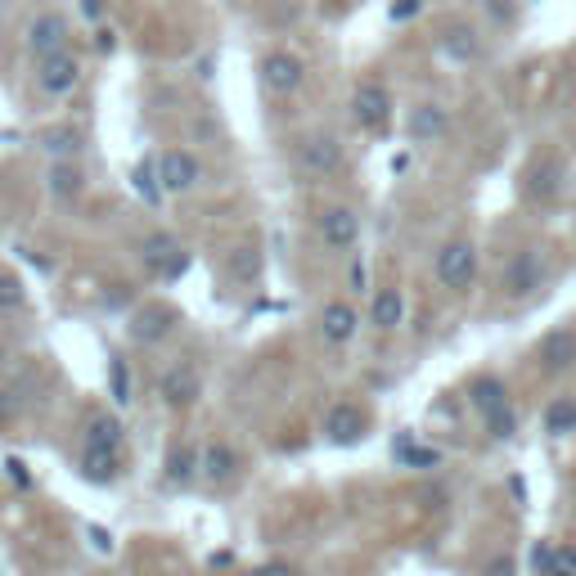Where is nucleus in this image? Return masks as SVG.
Listing matches in <instances>:
<instances>
[{
    "mask_svg": "<svg viewBox=\"0 0 576 576\" xmlns=\"http://www.w3.org/2000/svg\"><path fill=\"white\" fill-rule=\"evenodd\" d=\"M477 275V248L468 239H450L441 243L437 252V284L450 288V293H464Z\"/></svg>",
    "mask_w": 576,
    "mask_h": 576,
    "instance_id": "f257e3e1",
    "label": "nucleus"
},
{
    "mask_svg": "<svg viewBox=\"0 0 576 576\" xmlns=\"http://www.w3.org/2000/svg\"><path fill=\"white\" fill-rule=\"evenodd\" d=\"M153 167H158L162 194H189V189L198 185V176H203V171H198V162L189 158L185 149H167L158 162H153Z\"/></svg>",
    "mask_w": 576,
    "mask_h": 576,
    "instance_id": "f03ea898",
    "label": "nucleus"
},
{
    "mask_svg": "<svg viewBox=\"0 0 576 576\" xmlns=\"http://www.w3.org/2000/svg\"><path fill=\"white\" fill-rule=\"evenodd\" d=\"M351 117H356V126H365V131H383L387 117H392V99H387V90L378 86V81L356 86V95H351Z\"/></svg>",
    "mask_w": 576,
    "mask_h": 576,
    "instance_id": "7ed1b4c3",
    "label": "nucleus"
},
{
    "mask_svg": "<svg viewBox=\"0 0 576 576\" xmlns=\"http://www.w3.org/2000/svg\"><path fill=\"white\" fill-rule=\"evenodd\" d=\"M158 396L171 405V410H185V405H194L198 396H203V383H198V374L185 365V360H176L171 369H162V378H158Z\"/></svg>",
    "mask_w": 576,
    "mask_h": 576,
    "instance_id": "20e7f679",
    "label": "nucleus"
},
{
    "mask_svg": "<svg viewBox=\"0 0 576 576\" xmlns=\"http://www.w3.org/2000/svg\"><path fill=\"white\" fill-rule=\"evenodd\" d=\"M239 450L230 446V441H212V446H203V455H198V477H203L207 486H230L234 477H239Z\"/></svg>",
    "mask_w": 576,
    "mask_h": 576,
    "instance_id": "39448f33",
    "label": "nucleus"
},
{
    "mask_svg": "<svg viewBox=\"0 0 576 576\" xmlns=\"http://www.w3.org/2000/svg\"><path fill=\"white\" fill-rule=\"evenodd\" d=\"M63 45H68V23H63L59 14H36L32 27H27V50L45 63V59H54V54H68Z\"/></svg>",
    "mask_w": 576,
    "mask_h": 576,
    "instance_id": "423d86ee",
    "label": "nucleus"
},
{
    "mask_svg": "<svg viewBox=\"0 0 576 576\" xmlns=\"http://www.w3.org/2000/svg\"><path fill=\"white\" fill-rule=\"evenodd\" d=\"M540 279H545V257H540L536 248L518 252V257L504 266V293L509 297H527L540 288Z\"/></svg>",
    "mask_w": 576,
    "mask_h": 576,
    "instance_id": "0eeeda50",
    "label": "nucleus"
},
{
    "mask_svg": "<svg viewBox=\"0 0 576 576\" xmlns=\"http://www.w3.org/2000/svg\"><path fill=\"white\" fill-rule=\"evenodd\" d=\"M320 239L329 252H351L360 239V216L351 212V207H329V212L320 216Z\"/></svg>",
    "mask_w": 576,
    "mask_h": 576,
    "instance_id": "6e6552de",
    "label": "nucleus"
},
{
    "mask_svg": "<svg viewBox=\"0 0 576 576\" xmlns=\"http://www.w3.org/2000/svg\"><path fill=\"white\" fill-rule=\"evenodd\" d=\"M171 324H176V311H171V306H162V302H149V306H140V311H135L131 338L140 342V347H158V342L171 333Z\"/></svg>",
    "mask_w": 576,
    "mask_h": 576,
    "instance_id": "1a4fd4ad",
    "label": "nucleus"
},
{
    "mask_svg": "<svg viewBox=\"0 0 576 576\" xmlns=\"http://www.w3.org/2000/svg\"><path fill=\"white\" fill-rule=\"evenodd\" d=\"M306 68L297 54H266V63H261V81H266V90H275V95H293L297 86H302Z\"/></svg>",
    "mask_w": 576,
    "mask_h": 576,
    "instance_id": "9d476101",
    "label": "nucleus"
},
{
    "mask_svg": "<svg viewBox=\"0 0 576 576\" xmlns=\"http://www.w3.org/2000/svg\"><path fill=\"white\" fill-rule=\"evenodd\" d=\"M144 261H149V270H158L162 279H176L180 270L189 266V257L176 248L171 234H149V239H144Z\"/></svg>",
    "mask_w": 576,
    "mask_h": 576,
    "instance_id": "9b49d317",
    "label": "nucleus"
},
{
    "mask_svg": "<svg viewBox=\"0 0 576 576\" xmlns=\"http://www.w3.org/2000/svg\"><path fill=\"white\" fill-rule=\"evenodd\" d=\"M522 189H527V198H536V203H549V198H558V189H563V167H558L554 158H536L527 167V176H522Z\"/></svg>",
    "mask_w": 576,
    "mask_h": 576,
    "instance_id": "f8f14e48",
    "label": "nucleus"
},
{
    "mask_svg": "<svg viewBox=\"0 0 576 576\" xmlns=\"http://www.w3.org/2000/svg\"><path fill=\"white\" fill-rule=\"evenodd\" d=\"M365 414H360V405H351V401H342V405H333L329 410V419H324V432H329V441H338V446H351V441H360L365 437Z\"/></svg>",
    "mask_w": 576,
    "mask_h": 576,
    "instance_id": "ddd939ff",
    "label": "nucleus"
},
{
    "mask_svg": "<svg viewBox=\"0 0 576 576\" xmlns=\"http://www.w3.org/2000/svg\"><path fill=\"white\" fill-rule=\"evenodd\" d=\"M446 126H450V117H446V108H441V104H419V108H410V117H405V131H410L414 144L441 140Z\"/></svg>",
    "mask_w": 576,
    "mask_h": 576,
    "instance_id": "4468645a",
    "label": "nucleus"
},
{
    "mask_svg": "<svg viewBox=\"0 0 576 576\" xmlns=\"http://www.w3.org/2000/svg\"><path fill=\"white\" fill-rule=\"evenodd\" d=\"M540 365L545 374H567L576 369V329H558L540 342Z\"/></svg>",
    "mask_w": 576,
    "mask_h": 576,
    "instance_id": "2eb2a0df",
    "label": "nucleus"
},
{
    "mask_svg": "<svg viewBox=\"0 0 576 576\" xmlns=\"http://www.w3.org/2000/svg\"><path fill=\"white\" fill-rule=\"evenodd\" d=\"M77 77H81V68H77V59L72 54H54V59H45L41 63V72H36V81H41V90L45 95H68L72 86H77Z\"/></svg>",
    "mask_w": 576,
    "mask_h": 576,
    "instance_id": "dca6fc26",
    "label": "nucleus"
},
{
    "mask_svg": "<svg viewBox=\"0 0 576 576\" xmlns=\"http://www.w3.org/2000/svg\"><path fill=\"white\" fill-rule=\"evenodd\" d=\"M369 324L383 329V333L401 329V324H405V293H401V288H378L374 302H369Z\"/></svg>",
    "mask_w": 576,
    "mask_h": 576,
    "instance_id": "f3484780",
    "label": "nucleus"
},
{
    "mask_svg": "<svg viewBox=\"0 0 576 576\" xmlns=\"http://www.w3.org/2000/svg\"><path fill=\"white\" fill-rule=\"evenodd\" d=\"M320 333H324V342H333V347H342V342H351L356 338V306L351 302H329L324 306V315H320Z\"/></svg>",
    "mask_w": 576,
    "mask_h": 576,
    "instance_id": "a211bd4d",
    "label": "nucleus"
},
{
    "mask_svg": "<svg viewBox=\"0 0 576 576\" xmlns=\"http://www.w3.org/2000/svg\"><path fill=\"white\" fill-rule=\"evenodd\" d=\"M122 441H126V428H122V419L117 414H90V423H86V450H122Z\"/></svg>",
    "mask_w": 576,
    "mask_h": 576,
    "instance_id": "6ab92c4d",
    "label": "nucleus"
},
{
    "mask_svg": "<svg viewBox=\"0 0 576 576\" xmlns=\"http://www.w3.org/2000/svg\"><path fill=\"white\" fill-rule=\"evenodd\" d=\"M468 401H473V410L482 414H495V410H504V405H513L509 401V387L500 383L495 374H482V378H473V387H468Z\"/></svg>",
    "mask_w": 576,
    "mask_h": 576,
    "instance_id": "aec40b11",
    "label": "nucleus"
},
{
    "mask_svg": "<svg viewBox=\"0 0 576 576\" xmlns=\"http://www.w3.org/2000/svg\"><path fill=\"white\" fill-rule=\"evenodd\" d=\"M297 158H302L306 171H333L342 162V144L333 140V135H315V140L302 144V153H297Z\"/></svg>",
    "mask_w": 576,
    "mask_h": 576,
    "instance_id": "412c9836",
    "label": "nucleus"
},
{
    "mask_svg": "<svg viewBox=\"0 0 576 576\" xmlns=\"http://www.w3.org/2000/svg\"><path fill=\"white\" fill-rule=\"evenodd\" d=\"M117 473H122V455H113V450H86L81 455V477L95 486H108L117 482Z\"/></svg>",
    "mask_w": 576,
    "mask_h": 576,
    "instance_id": "4be33fe9",
    "label": "nucleus"
},
{
    "mask_svg": "<svg viewBox=\"0 0 576 576\" xmlns=\"http://www.w3.org/2000/svg\"><path fill=\"white\" fill-rule=\"evenodd\" d=\"M477 50H482V41H477L473 27H446V32H441V54H446V59L468 63V59H477Z\"/></svg>",
    "mask_w": 576,
    "mask_h": 576,
    "instance_id": "5701e85b",
    "label": "nucleus"
},
{
    "mask_svg": "<svg viewBox=\"0 0 576 576\" xmlns=\"http://www.w3.org/2000/svg\"><path fill=\"white\" fill-rule=\"evenodd\" d=\"M162 477H167L171 486H185L198 477V450L194 446H176L167 455V464H162Z\"/></svg>",
    "mask_w": 576,
    "mask_h": 576,
    "instance_id": "b1692460",
    "label": "nucleus"
},
{
    "mask_svg": "<svg viewBox=\"0 0 576 576\" xmlns=\"http://www.w3.org/2000/svg\"><path fill=\"white\" fill-rule=\"evenodd\" d=\"M108 396H113V405H131L135 401V378H131V369H126L122 356L108 360Z\"/></svg>",
    "mask_w": 576,
    "mask_h": 576,
    "instance_id": "393cba45",
    "label": "nucleus"
},
{
    "mask_svg": "<svg viewBox=\"0 0 576 576\" xmlns=\"http://www.w3.org/2000/svg\"><path fill=\"white\" fill-rule=\"evenodd\" d=\"M545 432L549 437H567V432H576V401L572 396H558V401L545 410Z\"/></svg>",
    "mask_w": 576,
    "mask_h": 576,
    "instance_id": "a878e982",
    "label": "nucleus"
},
{
    "mask_svg": "<svg viewBox=\"0 0 576 576\" xmlns=\"http://www.w3.org/2000/svg\"><path fill=\"white\" fill-rule=\"evenodd\" d=\"M540 576H576V545H549L545 563L536 567Z\"/></svg>",
    "mask_w": 576,
    "mask_h": 576,
    "instance_id": "bb28decb",
    "label": "nucleus"
},
{
    "mask_svg": "<svg viewBox=\"0 0 576 576\" xmlns=\"http://www.w3.org/2000/svg\"><path fill=\"white\" fill-rule=\"evenodd\" d=\"M50 194L54 198H72V194H81V171L72 167V162H54L50 167Z\"/></svg>",
    "mask_w": 576,
    "mask_h": 576,
    "instance_id": "cd10ccee",
    "label": "nucleus"
},
{
    "mask_svg": "<svg viewBox=\"0 0 576 576\" xmlns=\"http://www.w3.org/2000/svg\"><path fill=\"white\" fill-rule=\"evenodd\" d=\"M396 459H401L405 468H441V450L410 446V441H396Z\"/></svg>",
    "mask_w": 576,
    "mask_h": 576,
    "instance_id": "c85d7f7f",
    "label": "nucleus"
},
{
    "mask_svg": "<svg viewBox=\"0 0 576 576\" xmlns=\"http://www.w3.org/2000/svg\"><path fill=\"white\" fill-rule=\"evenodd\" d=\"M131 185H135V194H140L144 203H158V198H162V185H158V167H153V162H140V167L131 171Z\"/></svg>",
    "mask_w": 576,
    "mask_h": 576,
    "instance_id": "c756f323",
    "label": "nucleus"
},
{
    "mask_svg": "<svg viewBox=\"0 0 576 576\" xmlns=\"http://www.w3.org/2000/svg\"><path fill=\"white\" fill-rule=\"evenodd\" d=\"M45 149H50V158H72L81 149V135L72 126H59V131L45 135Z\"/></svg>",
    "mask_w": 576,
    "mask_h": 576,
    "instance_id": "7c9ffc66",
    "label": "nucleus"
},
{
    "mask_svg": "<svg viewBox=\"0 0 576 576\" xmlns=\"http://www.w3.org/2000/svg\"><path fill=\"white\" fill-rule=\"evenodd\" d=\"M486 432H491L495 441H509L513 432H518V410H513V405H504V410H495V414H486Z\"/></svg>",
    "mask_w": 576,
    "mask_h": 576,
    "instance_id": "2f4dec72",
    "label": "nucleus"
},
{
    "mask_svg": "<svg viewBox=\"0 0 576 576\" xmlns=\"http://www.w3.org/2000/svg\"><path fill=\"white\" fill-rule=\"evenodd\" d=\"M23 306V279L0 270V311H18Z\"/></svg>",
    "mask_w": 576,
    "mask_h": 576,
    "instance_id": "473e14b6",
    "label": "nucleus"
},
{
    "mask_svg": "<svg viewBox=\"0 0 576 576\" xmlns=\"http://www.w3.org/2000/svg\"><path fill=\"white\" fill-rule=\"evenodd\" d=\"M482 576H518V558H513L509 549H500V554H491V558H486Z\"/></svg>",
    "mask_w": 576,
    "mask_h": 576,
    "instance_id": "72a5a7b5",
    "label": "nucleus"
},
{
    "mask_svg": "<svg viewBox=\"0 0 576 576\" xmlns=\"http://www.w3.org/2000/svg\"><path fill=\"white\" fill-rule=\"evenodd\" d=\"M230 270H234L239 279H252V275H257V252H252V248H239V257L230 261Z\"/></svg>",
    "mask_w": 576,
    "mask_h": 576,
    "instance_id": "f704fd0d",
    "label": "nucleus"
},
{
    "mask_svg": "<svg viewBox=\"0 0 576 576\" xmlns=\"http://www.w3.org/2000/svg\"><path fill=\"white\" fill-rule=\"evenodd\" d=\"M5 473H9V482H14L18 491H27V486H32V473H27V464H23V459H14V455H9V459H5Z\"/></svg>",
    "mask_w": 576,
    "mask_h": 576,
    "instance_id": "c9c22d12",
    "label": "nucleus"
},
{
    "mask_svg": "<svg viewBox=\"0 0 576 576\" xmlns=\"http://www.w3.org/2000/svg\"><path fill=\"white\" fill-rule=\"evenodd\" d=\"M419 5H423V0H392V9H387V14H392V23H405V18L419 14Z\"/></svg>",
    "mask_w": 576,
    "mask_h": 576,
    "instance_id": "e433bc0d",
    "label": "nucleus"
},
{
    "mask_svg": "<svg viewBox=\"0 0 576 576\" xmlns=\"http://www.w3.org/2000/svg\"><path fill=\"white\" fill-rule=\"evenodd\" d=\"M248 576H302L293 563H266V567H252Z\"/></svg>",
    "mask_w": 576,
    "mask_h": 576,
    "instance_id": "4c0bfd02",
    "label": "nucleus"
},
{
    "mask_svg": "<svg viewBox=\"0 0 576 576\" xmlns=\"http://www.w3.org/2000/svg\"><path fill=\"white\" fill-rule=\"evenodd\" d=\"M86 540H95L99 554H113V536H108L104 527H86Z\"/></svg>",
    "mask_w": 576,
    "mask_h": 576,
    "instance_id": "58836bf2",
    "label": "nucleus"
},
{
    "mask_svg": "<svg viewBox=\"0 0 576 576\" xmlns=\"http://www.w3.org/2000/svg\"><path fill=\"white\" fill-rule=\"evenodd\" d=\"M81 14H86L90 23H99V18H104V0H81Z\"/></svg>",
    "mask_w": 576,
    "mask_h": 576,
    "instance_id": "ea45409f",
    "label": "nucleus"
},
{
    "mask_svg": "<svg viewBox=\"0 0 576 576\" xmlns=\"http://www.w3.org/2000/svg\"><path fill=\"white\" fill-rule=\"evenodd\" d=\"M351 288L365 293V266H360V261H351Z\"/></svg>",
    "mask_w": 576,
    "mask_h": 576,
    "instance_id": "a19ab883",
    "label": "nucleus"
}]
</instances>
